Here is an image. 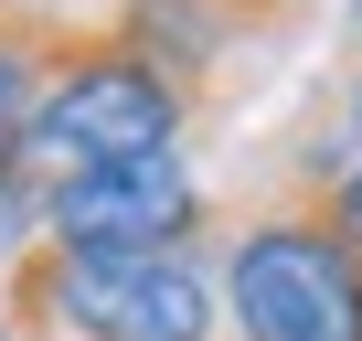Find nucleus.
<instances>
[{
	"instance_id": "f257e3e1",
	"label": "nucleus",
	"mask_w": 362,
	"mask_h": 341,
	"mask_svg": "<svg viewBox=\"0 0 362 341\" xmlns=\"http://www.w3.org/2000/svg\"><path fill=\"white\" fill-rule=\"evenodd\" d=\"M0 299L22 330L75 341H224V288L192 245H11Z\"/></svg>"
},
{
	"instance_id": "f03ea898",
	"label": "nucleus",
	"mask_w": 362,
	"mask_h": 341,
	"mask_svg": "<svg viewBox=\"0 0 362 341\" xmlns=\"http://www.w3.org/2000/svg\"><path fill=\"white\" fill-rule=\"evenodd\" d=\"M224 341H362V245L320 214V192H277L224 214Z\"/></svg>"
},
{
	"instance_id": "7ed1b4c3",
	"label": "nucleus",
	"mask_w": 362,
	"mask_h": 341,
	"mask_svg": "<svg viewBox=\"0 0 362 341\" xmlns=\"http://www.w3.org/2000/svg\"><path fill=\"white\" fill-rule=\"evenodd\" d=\"M181 128H192V86L170 64H149L117 22H64L54 64H43V96L22 117V170L54 182V170H86V160L181 149Z\"/></svg>"
},
{
	"instance_id": "20e7f679",
	"label": "nucleus",
	"mask_w": 362,
	"mask_h": 341,
	"mask_svg": "<svg viewBox=\"0 0 362 341\" xmlns=\"http://www.w3.org/2000/svg\"><path fill=\"white\" fill-rule=\"evenodd\" d=\"M203 224H214V203L181 149H128V160H86L43 182L54 245H192Z\"/></svg>"
},
{
	"instance_id": "39448f33",
	"label": "nucleus",
	"mask_w": 362,
	"mask_h": 341,
	"mask_svg": "<svg viewBox=\"0 0 362 341\" xmlns=\"http://www.w3.org/2000/svg\"><path fill=\"white\" fill-rule=\"evenodd\" d=\"M288 182H298V192H320V214H330V224H341V235L362 245V149H330V160H298Z\"/></svg>"
},
{
	"instance_id": "423d86ee",
	"label": "nucleus",
	"mask_w": 362,
	"mask_h": 341,
	"mask_svg": "<svg viewBox=\"0 0 362 341\" xmlns=\"http://www.w3.org/2000/svg\"><path fill=\"white\" fill-rule=\"evenodd\" d=\"M341 22H351V43H362V0H341Z\"/></svg>"
}]
</instances>
